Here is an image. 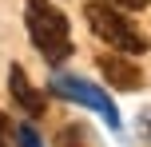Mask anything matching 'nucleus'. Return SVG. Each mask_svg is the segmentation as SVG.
I'll use <instances>...</instances> for the list:
<instances>
[{
	"mask_svg": "<svg viewBox=\"0 0 151 147\" xmlns=\"http://www.w3.org/2000/svg\"><path fill=\"white\" fill-rule=\"evenodd\" d=\"M0 147H16V139L8 135V119H4V111H0Z\"/></svg>",
	"mask_w": 151,
	"mask_h": 147,
	"instance_id": "obj_9",
	"label": "nucleus"
},
{
	"mask_svg": "<svg viewBox=\"0 0 151 147\" xmlns=\"http://www.w3.org/2000/svg\"><path fill=\"white\" fill-rule=\"evenodd\" d=\"M8 92H12V100L20 103V111H28V115H44V95L32 87V80L24 76L20 64L8 68Z\"/></svg>",
	"mask_w": 151,
	"mask_h": 147,
	"instance_id": "obj_5",
	"label": "nucleus"
},
{
	"mask_svg": "<svg viewBox=\"0 0 151 147\" xmlns=\"http://www.w3.org/2000/svg\"><path fill=\"white\" fill-rule=\"evenodd\" d=\"M96 68H99V76H104L115 92H139V87H143V72H139L123 52H107V56H99Z\"/></svg>",
	"mask_w": 151,
	"mask_h": 147,
	"instance_id": "obj_4",
	"label": "nucleus"
},
{
	"mask_svg": "<svg viewBox=\"0 0 151 147\" xmlns=\"http://www.w3.org/2000/svg\"><path fill=\"white\" fill-rule=\"evenodd\" d=\"M24 28H28L32 44L40 48L48 64H64L72 56V32H68V16L52 4V0H24Z\"/></svg>",
	"mask_w": 151,
	"mask_h": 147,
	"instance_id": "obj_1",
	"label": "nucleus"
},
{
	"mask_svg": "<svg viewBox=\"0 0 151 147\" xmlns=\"http://www.w3.org/2000/svg\"><path fill=\"white\" fill-rule=\"evenodd\" d=\"M115 8H123V12H139V8H147L151 0H111Z\"/></svg>",
	"mask_w": 151,
	"mask_h": 147,
	"instance_id": "obj_8",
	"label": "nucleus"
},
{
	"mask_svg": "<svg viewBox=\"0 0 151 147\" xmlns=\"http://www.w3.org/2000/svg\"><path fill=\"white\" fill-rule=\"evenodd\" d=\"M139 135L151 143V111H143V115H139Z\"/></svg>",
	"mask_w": 151,
	"mask_h": 147,
	"instance_id": "obj_10",
	"label": "nucleus"
},
{
	"mask_svg": "<svg viewBox=\"0 0 151 147\" xmlns=\"http://www.w3.org/2000/svg\"><path fill=\"white\" fill-rule=\"evenodd\" d=\"M16 147H44L32 123H20V127H16Z\"/></svg>",
	"mask_w": 151,
	"mask_h": 147,
	"instance_id": "obj_6",
	"label": "nucleus"
},
{
	"mask_svg": "<svg viewBox=\"0 0 151 147\" xmlns=\"http://www.w3.org/2000/svg\"><path fill=\"white\" fill-rule=\"evenodd\" d=\"M83 16H88V28L107 48H115L123 56H143L151 48V40L131 24V16H123V8H115L111 0H88L83 4Z\"/></svg>",
	"mask_w": 151,
	"mask_h": 147,
	"instance_id": "obj_2",
	"label": "nucleus"
},
{
	"mask_svg": "<svg viewBox=\"0 0 151 147\" xmlns=\"http://www.w3.org/2000/svg\"><path fill=\"white\" fill-rule=\"evenodd\" d=\"M48 92L60 95V100H68V103H83V108H91L107 127H111V131H119V127H123V119H119V111H115L111 95H107L104 87H96L91 80L68 76V72H56V76L48 80Z\"/></svg>",
	"mask_w": 151,
	"mask_h": 147,
	"instance_id": "obj_3",
	"label": "nucleus"
},
{
	"mask_svg": "<svg viewBox=\"0 0 151 147\" xmlns=\"http://www.w3.org/2000/svg\"><path fill=\"white\" fill-rule=\"evenodd\" d=\"M80 127H68V131H60V147H88V143H80Z\"/></svg>",
	"mask_w": 151,
	"mask_h": 147,
	"instance_id": "obj_7",
	"label": "nucleus"
}]
</instances>
